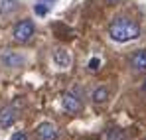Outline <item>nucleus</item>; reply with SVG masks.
<instances>
[{
  "mask_svg": "<svg viewBox=\"0 0 146 140\" xmlns=\"http://www.w3.org/2000/svg\"><path fill=\"white\" fill-rule=\"evenodd\" d=\"M109 36H111L113 42L124 44V42L136 40L140 36V26L130 18H117L109 26Z\"/></svg>",
  "mask_w": 146,
  "mask_h": 140,
  "instance_id": "nucleus-1",
  "label": "nucleus"
},
{
  "mask_svg": "<svg viewBox=\"0 0 146 140\" xmlns=\"http://www.w3.org/2000/svg\"><path fill=\"white\" fill-rule=\"evenodd\" d=\"M34 34H36V26H34L32 20H20V22L14 26V30H12V36H14V40L18 44L30 42Z\"/></svg>",
  "mask_w": 146,
  "mask_h": 140,
  "instance_id": "nucleus-2",
  "label": "nucleus"
},
{
  "mask_svg": "<svg viewBox=\"0 0 146 140\" xmlns=\"http://www.w3.org/2000/svg\"><path fill=\"white\" fill-rule=\"evenodd\" d=\"M61 105H63V109H65L69 115H77V113H81V109H83L81 101H79L73 93H65V95H63Z\"/></svg>",
  "mask_w": 146,
  "mask_h": 140,
  "instance_id": "nucleus-3",
  "label": "nucleus"
},
{
  "mask_svg": "<svg viewBox=\"0 0 146 140\" xmlns=\"http://www.w3.org/2000/svg\"><path fill=\"white\" fill-rule=\"evenodd\" d=\"M36 136H38V140H55L57 138V128L51 122H42L36 128Z\"/></svg>",
  "mask_w": 146,
  "mask_h": 140,
  "instance_id": "nucleus-4",
  "label": "nucleus"
},
{
  "mask_svg": "<svg viewBox=\"0 0 146 140\" xmlns=\"http://www.w3.org/2000/svg\"><path fill=\"white\" fill-rule=\"evenodd\" d=\"M18 117V111H16V107H4L2 111H0V126H4V128H8V126H12L14 124V120Z\"/></svg>",
  "mask_w": 146,
  "mask_h": 140,
  "instance_id": "nucleus-5",
  "label": "nucleus"
},
{
  "mask_svg": "<svg viewBox=\"0 0 146 140\" xmlns=\"http://www.w3.org/2000/svg\"><path fill=\"white\" fill-rule=\"evenodd\" d=\"M53 61H55V65H57V67L67 69V67L71 65V55H69V51H67V49L59 47V49H55V51H53Z\"/></svg>",
  "mask_w": 146,
  "mask_h": 140,
  "instance_id": "nucleus-6",
  "label": "nucleus"
},
{
  "mask_svg": "<svg viewBox=\"0 0 146 140\" xmlns=\"http://www.w3.org/2000/svg\"><path fill=\"white\" fill-rule=\"evenodd\" d=\"M2 63L6 67H20L24 63V57L18 55V53H14V51H4L2 53Z\"/></svg>",
  "mask_w": 146,
  "mask_h": 140,
  "instance_id": "nucleus-7",
  "label": "nucleus"
},
{
  "mask_svg": "<svg viewBox=\"0 0 146 140\" xmlns=\"http://www.w3.org/2000/svg\"><path fill=\"white\" fill-rule=\"evenodd\" d=\"M130 65H132L134 69H138V71L146 69V49L134 51V55L130 57Z\"/></svg>",
  "mask_w": 146,
  "mask_h": 140,
  "instance_id": "nucleus-8",
  "label": "nucleus"
},
{
  "mask_svg": "<svg viewBox=\"0 0 146 140\" xmlns=\"http://www.w3.org/2000/svg\"><path fill=\"white\" fill-rule=\"evenodd\" d=\"M18 10V0H0V14L8 16Z\"/></svg>",
  "mask_w": 146,
  "mask_h": 140,
  "instance_id": "nucleus-9",
  "label": "nucleus"
},
{
  "mask_svg": "<svg viewBox=\"0 0 146 140\" xmlns=\"http://www.w3.org/2000/svg\"><path fill=\"white\" fill-rule=\"evenodd\" d=\"M53 2H55V0H38L36 6H34V12H36L38 16H46L49 12V8L53 6Z\"/></svg>",
  "mask_w": 146,
  "mask_h": 140,
  "instance_id": "nucleus-10",
  "label": "nucleus"
},
{
  "mask_svg": "<svg viewBox=\"0 0 146 140\" xmlns=\"http://www.w3.org/2000/svg\"><path fill=\"white\" fill-rule=\"evenodd\" d=\"M107 99H109L107 87H99V89H95V93H93V101H95V103H105Z\"/></svg>",
  "mask_w": 146,
  "mask_h": 140,
  "instance_id": "nucleus-11",
  "label": "nucleus"
},
{
  "mask_svg": "<svg viewBox=\"0 0 146 140\" xmlns=\"http://www.w3.org/2000/svg\"><path fill=\"white\" fill-rule=\"evenodd\" d=\"M107 140H124V132L119 128H113L107 132Z\"/></svg>",
  "mask_w": 146,
  "mask_h": 140,
  "instance_id": "nucleus-12",
  "label": "nucleus"
},
{
  "mask_svg": "<svg viewBox=\"0 0 146 140\" xmlns=\"http://www.w3.org/2000/svg\"><path fill=\"white\" fill-rule=\"evenodd\" d=\"M99 65H101V59H97V57H93V59L89 61V69H91V71H97Z\"/></svg>",
  "mask_w": 146,
  "mask_h": 140,
  "instance_id": "nucleus-13",
  "label": "nucleus"
},
{
  "mask_svg": "<svg viewBox=\"0 0 146 140\" xmlns=\"http://www.w3.org/2000/svg\"><path fill=\"white\" fill-rule=\"evenodd\" d=\"M10 140H28V136H26L24 132H16V134H12Z\"/></svg>",
  "mask_w": 146,
  "mask_h": 140,
  "instance_id": "nucleus-14",
  "label": "nucleus"
},
{
  "mask_svg": "<svg viewBox=\"0 0 146 140\" xmlns=\"http://www.w3.org/2000/svg\"><path fill=\"white\" fill-rule=\"evenodd\" d=\"M142 91L146 93V79H144V85H142Z\"/></svg>",
  "mask_w": 146,
  "mask_h": 140,
  "instance_id": "nucleus-15",
  "label": "nucleus"
},
{
  "mask_svg": "<svg viewBox=\"0 0 146 140\" xmlns=\"http://www.w3.org/2000/svg\"><path fill=\"white\" fill-rule=\"evenodd\" d=\"M107 2H111V4H115V2H119V0H107Z\"/></svg>",
  "mask_w": 146,
  "mask_h": 140,
  "instance_id": "nucleus-16",
  "label": "nucleus"
},
{
  "mask_svg": "<svg viewBox=\"0 0 146 140\" xmlns=\"http://www.w3.org/2000/svg\"><path fill=\"white\" fill-rule=\"evenodd\" d=\"M144 140H146V138H144Z\"/></svg>",
  "mask_w": 146,
  "mask_h": 140,
  "instance_id": "nucleus-17",
  "label": "nucleus"
}]
</instances>
